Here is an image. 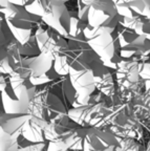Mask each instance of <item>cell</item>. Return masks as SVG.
Here are the masks:
<instances>
[{"instance_id": "7a4b0ae2", "label": "cell", "mask_w": 150, "mask_h": 151, "mask_svg": "<svg viewBox=\"0 0 150 151\" xmlns=\"http://www.w3.org/2000/svg\"><path fill=\"white\" fill-rule=\"evenodd\" d=\"M113 31L115 29L112 28L104 26L92 27L89 25H87L83 31L87 44L96 52L103 64L110 61L117 52L115 39L112 36Z\"/></svg>"}, {"instance_id": "9c48e42d", "label": "cell", "mask_w": 150, "mask_h": 151, "mask_svg": "<svg viewBox=\"0 0 150 151\" xmlns=\"http://www.w3.org/2000/svg\"><path fill=\"white\" fill-rule=\"evenodd\" d=\"M118 145L115 151H142L141 146L131 137H117Z\"/></svg>"}, {"instance_id": "5bb4252c", "label": "cell", "mask_w": 150, "mask_h": 151, "mask_svg": "<svg viewBox=\"0 0 150 151\" xmlns=\"http://www.w3.org/2000/svg\"><path fill=\"white\" fill-rule=\"evenodd\" d=\"M81 1H82L83 3H84V4H86V5H90V4H92V3L94 2V1H97V0H81Z\"/></svg>"}, {"instance_id": "e0dca14e", "label": "cell", "mask_w": 150, "mask_h": 151, "mask_svg": "<svg viewBox=\"0 0 150 151\" xmlns=\"http://www.w3.org/2000/svg\"><path fill=\"white\" fill-rule=\"evenodd\" d=\"M149 21H150V19H149Z\"/></svg>"}, {"instance_id": "8fae6325", "label": "cell", "mask_w": 150, "mask_h": 151, "mask_svg": "<svg viewBox=\"0 0 150 151\" xmlns=\"http://www.w3.org/2000/svg\"><path fill=\"white\" fill-rule=\"evenodd\" d=\"M46 151H71L62 139H52L47 141Z\"/></svg>"}, {"instance_id": "ba28073f", "label": "cell", "mask_w": 150, "mask_h": 151, "mask_svg": "<svg viewBox=\"0 0 150 151\" xmlns=\"http://www.w3.org/2000/svg\"><path fill=\"white\" fill-rule=\"evenodd\" d=\"M0 151H18L16 137L0 127Z\"/></svg>"}, {"instance_id": "52a82bcc", "label": "cell", "mask_w": 150, "mask_h": 151, "mask_svg": "<svg viewBox=\"0 0 150 151\" xmlns=\"http://www.w3.org/2000/svg\"><path fill=\"white\" fill-rule=\"evenodd\" d=\"M127 4L134 14L150 19V0H129Z\"/></svg>"}, {"instance_id": "6da1fadb", "label": "cell", "mask_w": 150, "mask_h": 151, "mask_svg": "<svg viewBox=\"0 0 150 151\" xmlns=\"http://www.w3.org/2000/svg\"><path fill=\"white\" fill-rule=\"evenodd\" d=\"M4 14V21L20 44H23L35 35L37 28L43 23L40 15L30 12L25 6L9 2L7 6L1 7Z\"/></svg>"}, {"instance_id": "30bf717a", "label": "cell", "mask_w": 150, "mask_h": 151, "mask_svg": "<svg viewBox=\"0 0 150 151\" xmlns=\"http://www.w3.org/2000/svg\"><path fill=\"white\" fill-rule=\"evenodd\" d=\"M140 80L143 81L145 91L150 90V62H138Z\"/></svg>"}, {"instance_id": "2e32d148", "label": "cell", "mask_w": 150, "mask_h": 151, "mask_svg": "<svg viewBox=\"0 0 150 151\" xmlns=\"http://www.w3.org/2000/svg\"><path fill=\"white\" fill-rule=\"evenodd\" d=\"M1 20H2V19H0V25H1Z\"/></svg>"}, {"instance_id": "277c9868", "label": "cell", "mask_w": 150, "mask_h": 151, "mask_svg": "<svg viewBox=\"0 0 150 151\" xmlns=\"http://www.w3.org/2000/svg\"><path fill=\"white\" fill-rule=\"evenodd\" d=\"M115 81L121 92L130 91L138 86V62L129 59H122L115 70Z\"/></svg>"}, {"instance_id": "5b68a950", "label": "cell", "mask_w": 150, "mask_h": 151, "mask_svg": "<svg viewBox=\"0 0 150 151\" xmlns=\"http://www.w3.org/2000/svg\"><path fill=\"white\" fill-rule=\"evenodd\" d=\"M35 1L38 3L42 20L47 22L57 21L66 9V3L71 0H35Z\"/></svg>"}, {"instance_id": "8992f818", "label": "cell", "mask_w": 150, "mask_h": 151, "mask_svg": "<svg viewBox=\"0 0 150 151\" xmlns=\"http://www.w3.org/2000/svg\"><path fill=\"white\" fill-rule=\"evenodd\" d=\"M94 84H96V90L100 91L106 97L112 99L115 96V91H117L115 79L110 70H107L104 73H102L101 76L96 77Z\"/></svg>"}, {"instance_id": "4fadbf2b", "label": "cell", "mask_w": 150, "mask_h": 151, "mask_svg": "<svg viewBox=\"0 0 150 151\" xmlns=\"http://www.w3.org/2000/svg\"><path fill=\"white\" fill-rule=\"evenodd\" d=\"M11 1H12V0H0V7L7 6V4H9Z\"/></svg>"}, {"instance_id": "3957f363", "label": "cell", "mask_w": 150, "mask_h": 151, "mask_svg": "<svg viewBox=\"0 0 150 151\" xmlns=\"http://www.w3.org/2000/svg\"><path fill=\"white\" fill-rule=\"evenodd\" d=\"M122 20L112 0H97L88 6L87 22L92 27H109L115 29Z\"/></svg>"}, {"instance_id": "7c38bea8", "label": "cell", "mask_w": 150, "mask_h": 151, "mask_svg": "<svg viewBox=\"0 0 150 151\" xmlns=\"http://www.w3.org/2000/svg\"><path fill=\"white\" fill-rule=\"evenodd\" d=\"M35 0H12L11 3H14L17 5H22V6H26V5H30L34 2Z\"/></svg>"}, {"instance_id": "9a60e30c", "label": "cell", "mask_w": 150, "mask_h": 151, "mask_svg": "<svg viewBox=\"0 0 150 151\" xmlns=\"http://www.w3.org/2000/svg\"><path fill=\"white\" fill-rule=\"evenodd\" d=\"M124 1H125V2H128V1H129V0H124Z\"/></svg>"}]
</instances>
